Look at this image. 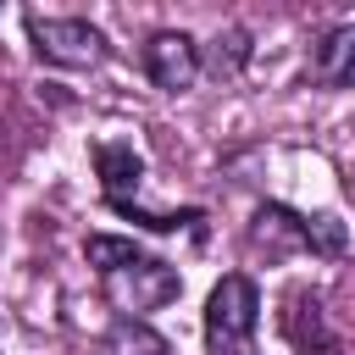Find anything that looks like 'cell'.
<instances>
[{"label":"cell","mask_w":355,"mask_h":355,"mask_svg":"<svg viewBox=\"0 0 355 355\" xmlns=\"http://www.w3.org/2000/svg\"><path fill=\"white\" fill-rule=\"evenodd\" d=\"M83 255H89V266H94V277H100V294H105V305H111L116 316L144 322V311H161V305H172V300L183 294L178 266L161 261V255H150V250H139L133 239L89 233V239H83Z\"/></svg>","instance_id":"cell-1"},{"label":"cell","mask_w":355,"mask_h":355,"mask_svg":"<svg viewBox=\"0 0 355 355\" xmlns=\"http://www.w3.org/2000/svg\"><path fill=\"white\" fill-rule=\"evenodd\" d=\"M255 327H261V288L244 272L216 277L205 300V355H261Z\"/></svg>","instance_id":"cell-2"},{"label":"cell","mask_w":355,"mask_h":355,"mask_svg":"<svg viewBox=\"0 0 355 355\" xmlns=\"http://www.w3.org/2000/svg\"><path fill=\"white\" fill-rule=\"evenodd\" d=\"M28 39L44 67H67V72H89L111 55L105 33L83 17H28Z\"/></svg>","instance_id":"cell-3"},{"label":"cell","mask_w":355,"mask_h":355,"mask_svg":"<svg viewBox=\"0 0 355 355\" xmlns=\"http://www.w3.org/2000/svg\"><path fill=\"white\" fill-rule=\"evenodd\" d=\"M250 239L255 244H272V250H283V244H305V250H322V255H338L344 250V227L333 216H300V211H283V205H266L255 216Z\"/></svg>","instance_id":"cell-4"},{"label":"cell","mask_w":355,"mask_h":355,"mask_svg":"<svg viewBox=\"0 0 355 355\" xmlns=\"http://www.w3.org/2000/svg\"><path fill=\"white\" fill-rule=\"evenodd\" d=\"M144 72H150L155 89L183 94V89H194V78L205 72V55H200V44H194L189 33L161 28V33H150V44H144Z\"/></svg>","instance_id":"cell-5"},{"label":"cell","mask_w":355,"mask_h":355,"mask_svg":"<svg viewBox=\"0 0 355 355\" xmlns=\"http://www.w3.org/2000/svg\"><path fill=\"white\" fill-rule=\"evenodd\" d=\"M283 333L294 338L300 355H338V338H333V327L322 316V300L311 288H288V300H283Z\"/></svg>","instance_id":"cell-6"},{"label":"cell","mask_w":355,"mask_h":355,"mask_svg":"<svg viewBox=\"0 0 355 355\" xmlns=\"http://www.w3.org/2000/svg\"><path fill=\"white\" fill-rule=\"evenodd\" d=\"M311 83L316 89H355V22H333L311 44Z\"/></svg>","instance_id":"cell-7"},{"label":"cell","mask_w":355,"mask_h":355,"mask_svg":"<svg viewBox=\"0 0 355 355\" xmlns=\"http://www.w3.org/2000/svg\"><path fill=\"white\" fill-rule=\"evenodd\" d=\"M94 166H100V189L116 211L133 216V200H139V183H144V161L133 155V144H94Z\"/></svg>","instance_id":"cell-8"},{"label":"cell","mask_w":355,"mask_h":355,"mask_svg":"<svg viewBox=\"0 0 355 355\" xmlns=\"http://www.w3.org/2000/svg\"><path fill=\"white\" fill-rule=\"evenodd\" d=\"M100 355H172V349H166V338H161L150 322L116 316V322L100 333Z\"/></svg>","instance_id":"cell-9"},{"label":"cell","mask_w":355,"mask_h":355,"mask_svg":"<svg viewBox=\"0 0 355 355\" xmlns=\"http://www.w3.org/2000/svg\"><path fill=\"white\" fill-rule=\"evenodd\" d=\"M200 55H205V72L211 78H239L244 61H250V33L244 28H222L211 44H200Z\"/></svg>","instance_id":"cell-10"}]
</instances>
